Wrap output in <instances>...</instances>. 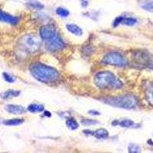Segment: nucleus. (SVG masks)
I'll return each instance as SVG.
<instances>
[{
	"label": "nucleus",
	"mask_w": 153,
	"mask_h": 153,
	"mask_svg": "<svg viewBox=\"0 0 153 153\" xmlns=\"http://www.w3.org/2000/svg\"><path fill=\"white\" fill-rule=\"evenodd\" d=\"M0 22L14 25L19 22V18L12 16L7 12L2 11V9H0Z\"/></svg>",
	"instance_id": "6e6552de"
},
{
	"label": "nucleus",
	"mask_w": 153,
	"mask_h": 153,
	"mask_svg": "<svg viewBox=\"0 0 153 153\" xmlns=\"http://www.w3.org/2000/svg\"><path fill=\"white\" fill-rule=\"evenodd\" d=\"M56 14L61 18H66L70 15V12L65 8L58 7L56 9Z\"/></svg>",
	"instance_id": "6ab92c4d"
},
{
	"label": "nucleus",
	"mask_w": 153,
	"mask_h": 153,
	"mask_svg": "<svg viewBox=\"0 0 153 153\" xmlns=\"http://www.w3.org/2000/svg\"><path fill=\"white\" fill-rule=\"evenodd\" d=\"M27 6L31 9L35 10H41L44 8V5L41 2H37V1H31V2H27Z\"/></svg>",
	"instance_id": "a211bd4d"
},
{
	"label": "nucleus",
	"mask_w": 153,
	"mask_h": 153,
	"mask_svg": "<svg viewBox=\"0 0 153 153\" xmlns=\"http://www.w3.org/2000/svg\"><path fill=\"white\" fill-rule=\"evenodd\" d=\"M137 23V19L132 17H125L123 16L122 21H121V24L126 25L128 26H133Z\"/></svg>",
	"instance_id": "dca6fc26"
},
{
	"label": "nucleus",
	"mask_w": 153,
	"mask_h": 153,
	"mask_svg": "<svg viewBox=\"0 0 153 153\" xmlns=\"http://www.w3.org/2000/svg\"><path fill=\"white\" fill-rule=\"evenodd\" d=\"M82 1H87V0H82Z\"/></svg>",
	"instance_id": "c85d7f7f"
},
{
	"label": "nucleus",
	"mask_w": 153,
	"mask_h": 153,
	"mask_svg": "<svg viewBox=\"0 0 153 153\" xmlns=\"http://www.w3.org/2000/svg\"><path fill=\"white\" fill-rule=\"evenodd\" d=\"M24 123L23 119H9V120H5L3 121V124L7 126H16L22 124Z\"/></svg>",
	"instance_id": "4468645a"
},
{
	"label": "nucleus",
	"mask_w": 153,
	"mask_h": 153,
	"mask_svg": "<svg viewBox=\"0 0 153 153\" xmlns=\"http://www.w3.org/2000/svg\"><path fill=\"white\" fill-rule=\"evenodd\" d=\"M119 125L120 126L124 127V128H131V127H133L135 126V123L132 120H123L119 122Z\"/></svg>",
	"instance_id": "aec40b11"
},
{
	"label": "nucleus",
	"mask_w": 153,
	"mask_h": 153,
	"mask_svg": "<svg viewBox=\"0 0 153 153\" xmlns=\"http://www.w3.org/2000/svg\"><path fill=\"white\" fill-rule=\"evenodd\" d=\"M1 123H2V122H1V120H0V124H1Z\"/></svg>",
	"instance_id": "cd10ccee"
},
{
	"label": "nucleus",
	"mask_w": 153,
	"mask_h": 153,
	"mask_svg": "<svg viewBox=\"0 0 153 153\" xmlns=\"http://www.w3.org/2000/svg\"><path fill=\"white\" fill-rule=\"evenodd\" d=\"M44 116H48V117H51V114L49 112L46 111V112H45V113H44Z\"/></svg>",
	"instance_id": "a878e982"
},
{
	"label": "nucleus",
	"mask_w": 153,
	"mask_h": 153,
	"mask_svg": "<svg viewBox=\"0 0 153 153\" xmlns=\"http://www.w3.org/2000/svg\"><path fill=\"white\" fill-rule=\"evenodd\" d=\"M91 135L98 139H105L109 137V132L106 129H103V128H100L95 131H93Z\"/></svg>",
	"instance_id": "9b49d317"
},
{
	"label": "nucleus",
	"mask_w": 153,
	"mask_h": 153,
	"mask_svg": "<svg viewBox=\"0 0 153 153\" xmlns=\"http://www.w3.org/2000/svg\"><path fill=\"white\" fill-rule=\"evenodd\" d=\"M5 110L8 113L14 115H21L25 113V109L20 105L9 104L5 106Z\"/></svg>",
	"instance_id": "1a4fd4ad"
},
{
	"label": "nucleus",
	"mask_w": 153,
	"mask_h": 153,
	"mask_svg": "<svg viewBox=\"0 0 153 153\" xmlns=\"http://www.w3.org/2000/svg\"><path fill=\"white\" fill-rule=\"evenodd\" d=\"M44 109H45V107H44L43 105L38 104V103H32L28 106V111L32 113H41V112L43 111Z\"/></svg>",
	"instance_id": "2eb2a0df"
},
{
	"label": "nucleus",
	"mask_w": 153,
	"mask_h": 153,
	"mask_svg": "<svg viewBox=\"0 0 153 153\" xmlns=\"http://www.w3.org/2000/svg\"><path fill=\"white\" fill-rule=\"evenodd\" d=\"M21 92L19 91H16V90H8L4 92H2L0 95V97L3 100H8L11 99V98L17 97L20 95Z\"/></svg>",
	"instance_id": "9d476101"
},
{
	"label": "nucleus",
	"mask_w": 153,
	"mask_h": 153,
	"mask_svg": "<svg viewBox=\"0 0 153 153\" xmlns=\"http://www.w3.org/2000/svg\"><path fill=\"white\" fill-rule=\"evenodd\" d=\"M128 150H129V152L137 153L140 152V147L136 144H130L129 146Z\"/></svg>",
	"instance_id": "5701e85b"
},
{
	"label": "nucleus",
	"mask_w": 153,
	"mask_h": 153,
	"mask_svg": "<svg viewBox=\"0 0 153 153\" xmlns=\"http://www.w3.org/2000/svg\"><path fill=\"white\" fill-rule=\"evenodd\" d=\"M96 86L102 90H117L123 87V83L109 71L98 72L94 76Z\"/></svg>",
	"instance_id": "f03ea898"
},
{
	"label": "nucleus",
	"mask_w": 153,
	"mask_h": 153,
	"mask_svg": "<svg viewBox=\"0 0 153 153\" xmlns=\"http://www.w3.org/2000/svg\"><path fill=\"white\" fill-rule=\"evenodd\" d=\"M103 65H113V66L123 67L126 65L127 61L126 57L117 51L109 52L103 57L102 60Z\"/></svg>",
	"instance_id": "39448f33"
},
{
	"label": "nucleus",
	"mask_w": 153,
	"mask_h": 153,
	"mask_svg": "<svg viewBox=\"0 0 153 153\" xmlns=\"http://www.w3.org/2000/svg\"><path fill=\"white\" fill-rule=\"evenodd\" d=\"M39 34H40V36L42 40L46 42V41L49 40L54 36H55L57 35V31L54 27L50 25H48L42 26L40 28Z\"/></svg>",
	"instance_id": "0eeeda50"
},
{
	"label": "nucleus",
	"mask_w": 153,
	"mask_h": 153,
	"mask_svg": "<svg viewBox=\"0 0 153 153\" xmlns=\"http://www.w3.org/2000/svg\"><path fill=\"white\" fill-rule=\"evenodd\" d=\"M81 123L84 126H94L96 124H98L99 122L96 120H91V119H83L81 120Z\"/></svg>",
	"instance_id": "4be33fe9"
},
{
	"label": "nucleus",
	"mask_w": 153,
	"mask_h": 153,
	"mask_svg": "<svg viewBox=\"0 0 153 153\" xmlns=\"http://www.w3.org/2000/svg\"><path fill=\"white\" fill-rule=\"evenodd\" d=\"M149 68H151V69H152L153 70V65H151L149 66Z\"/></svg>",
	"instance_id": "bb28decb"
},
{
	"label": "nucleus",
	"mask_w": 153,
	"mask_h": 153,
	"mask_svg": "<svg viewBox=\"0 0 153 153\" xmlns=\"http://www.w3.org/2000/svg\"><path fill=\"white\" fill-rule=\"evenodd\" d=\"M19 47L25 52L33 54L37 52L40 48V42L35 35L28 34L19 38Z\"/></svg>",
	"instance_id": "20e7f679"
},
{
	"label": "nucleus",
	"mask_w": 153,
	"mask_h": 153,
	"mask_svg": "<svg viewBox=\"0 0 153 153\" xmlns=\"http://www.w3.org/2000/svg\"><path fill=\"white\" fill-rule=\"evenodd\" d=\"M149 102H151V103H153V89H151V91H150V92L149 93Z\"/></svg>",
	"instance_id": "393cba45"
},
{
	"label": "nucleus",
	"mask_w": 153,
	"mask_h": 153,
	"mask_svg": "<svg viewBox=\"0 0 153 153\" xmlns=\"http://www.w3.org/2000/svg\"><path fill=\"white\" fill-rule=\"evenodd\" d=\"M66 28L69 32H71L73 35L76 36H81L83 35V31L81 28L75 24H68L66 25Z\"/></svg>",
	"instance_id": "f8f14e48"
},
{
	"label": "nucleus",
	"mask_w": 153,
	"mask_h": 153,
	"mask_svg": "<svg viewBox=\"0 0 153 153\" xmlns=\"http://www.w3.org/2000/svg\"><path fill=\"white\" fill-rule=\"evenodd\" d=\"M101 101L109 106L120 108V109H125V110L135 109L138 104V101L136 97L130 94L119 96V97H104L101 99Z\"/></svg>",
	"instance_id": "7ed1b4c3"
},
{
	"label": "nucleus",
	"mask_w": 153,
	"mask_h": 153,
	"mask_svg": "<svg viewBox=\"0 0 153 153\" xmlns=\"http://www.w3.org/2000/svg\"><path fill=\"white\" fill-rule=\"evenodd\" d=\"M88 113L90 115H92V116H99V115H100V112L97 111V110H90V111L88 112Z\"/></svg>",
	"instance_id": "b1692460"
},
{
	"label": "nucleus",
	"mask_w": 153,
	"mask_h": 153,
	"mask_svg": "<svg viewBox=\"0 0 153 153\" xmlns=\"http://www.w3.org/2000/svg\"><path fill=\"white\" fill-rule=\"evenodd\" d=\"M2 77H3V79L5 80V81L9 83V84H13V83L16 82V78H15L14 76H12V75L6 73V72L2 73Z\"/></svg>",
	"instance_id": "412c9836"
},
{
	"label": "nucleus",
	"mask_w": 153,
	"mask_h": 153,
	"mask_svg": "<svg viewBox=\"0 0 153 153\" xmlns=\"http://www.w3.org/2000/svg\"><path fill=\"white\" fill-rule=\"evenodd\" d=\"M139 5L144 10L153 13V0H142Z\"/></svg>",
	"instance_id": "ddd939ff"
},
{
	"label": "nucleus",
	"mask_w": 153,
	"mask_h": 153,
	"mask_svg": "<svg viewBox=\"0 0 153 153\" xmlns=\"http://www.w3.org/2000/svg\"><path fill=\"white\" fill-rule=\"evenodd\" d=\"M66 126H68V129H70L71 130H76V129H78L79 127L78 123L73 118H69L67 120Z\"/></svg>",
	"instance_id": "f3484780"
},
{
	"label": "nucleus",
	"mask_w": 153,
	"mask_h": 153,
	"mask_svg": "<svg viewBox=\"0 0 153 153\" xmlns=\"http://www.w3.org/2000/svg\"><path fill=\"white\" fill-rule=\"evenodd\" d=\"M29 71L34 78L42 83H51L59 78V73L57 70L42 63L35 62L31 64L29 67Z\"/></svg>",
	"instance_id": "f257e3e1"
},
{
	"label": "nucleus",
	"mask_w": 153,
	"mask_h": 153,
	"mask_svg": "<svg viewBox=\"0 0 153 153\" xmlns=\"http://www.w3.org/2000/svg\"><path fill=\"white\" fill-rule=\"evenodd\" d=\"M46 48L49 51H57L65 47V43L59 35H56L53 38L45 42Z\"/></svg>",
	"instance_id": "423d86ee"
}]
</instances>
